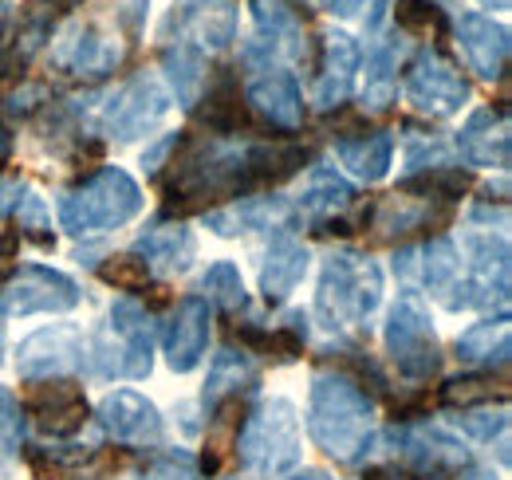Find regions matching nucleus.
Here are the masks:
<instances>
[{
    "mask_svg": "<svg viewBox=\"0 0 512 480\" xmlns=\"http://www.w3.org/2000/svg\"><path fill=\"white\" fill-rule=\"evenodd\" d=\"M150 272H162V276H182L197 256V240L182 221H158L150 229H142L134 248H130Z\"/></svg>",
    "mask_w": 512,
    "mask_h": 480,
    "instance_id": "obj_26",
    "label": "nucleus"
},
{
    "mask_svg": "<svg viewBox=\"0 0 512 480\" xmlns=\"http://www.w3.org/2000/svg\"><path fill=\"white\" fill-rule=\"evenodd\" d=\"M465 280L457 276L442 296L449 311H505L509 307V237L493 229H477L465 237Z\"/></svg>",
    "mask_w": 512,
    "mask_h": 480,
    "instance_id": "obj_7",
    "label": "nucleus"
},
{
    "mask_svg": "<svg viewBox=\"0 0 512 480\" xmlns=\"http://www.w3.org/2000/svg\"><path fill=\"white\" fill-rule=\"evenodd\" d=\"M158 181H162L166 213H190V209H205L225 197L253 193L245 150H233V146H221L209 138H193V134L178 138V150L166 162V170L158 174Z\"/></svg>",
    "mask_w": 512,
    "mask_h": 480,
    "instance_id": "obj_1",
    "label": "nucleus"
},
{
    "mask_svg": "<svg viewBox=\"0 0 512 480\" xmlns=\"http://www.w3.org/2000/svg\"><path fill=\"white\" fill-rule=\"evenodd\" d=\"M355 201V185L343 178L335 166H327V162H316L312 170H308V178H304V189H300V197H296V217L304 221V225H327V221H335V213H343L347 205Z\"/></svg>",
    "mask_w": 512,
    "mask_h": 480,
    "instance_id": "obj_27",
    "label": "nucleus"
},
{
    "mask_svg": "<svg viewBox=\"0 0 512 480\" xmlns=\"http://www.w3.org/2000/svg\"><path fill=\"white\" fill-rule=\"evenodd\" d=\"M8 146H12V134L0 126V162H4V154H8Z\"/></svg>",
    "mask_w": 512,
    "mask_h": 480,
    "instance_id": "obj_55",
    "label": "nucleus"
},
{
    "mask_svg": "<svg viewBox=\"0 0 512 480\" xmlns=\"http://www.w3.org/2000/svg\"><path fill=\"white\" fill-rule=\"evenodd\" d=\"M383 343L390 362L398 366V374L406 382H430L434 374H442V343L438 331L430 323V311L422 307V300L414 292H402L390 303L383 327Z\"/></svg>",
    "mask_w": 512,
    "mask_h": 480,
    "instance_id": "obj_8",
    "label": "nucleus"
},
{
    "mask_svg": "<svg viewBox=\"0 0 512 480\" xmlns=\"http://www.w3.org/2000/svg\"><path fill=\"white\" fill-rule=\"evenodd\" d=\"M394 20L410 36H434V40H442L449 32V16L438 0H398L394 4Z\"/></svg>",
    "mask_w": 512,
    "mask_h": 480,
    "instance_id": "obj_40",
    "label": "nucleus"
},
{
    "mask_svg": "<svg viewBox=\"0 0 512 480\" xmlns=\"http://www.w3.org/2000/svg\"><path fill=\"white\" fill-rule=\"evenodd\" d=\"M20 410L36 421L44 437H75L87 425V398L75 378H40L28 382Z\"/></svg>",
    "mask_w": 512,
    "mask_h": 480,
    "instance_id": "obj_14",
    "label": "nucleus"
},
{
    "mask_svg": "<svg viewBox=\"0 0 512 480\" xmlns=\"http://www.w3.org/2000/svg\"><path fill=\"white\" fill-rule=\"evenodd\" d=\"M308 433L327 457L359 465L375 441V398L343 370H316L308 390Z\"/></svg>",
    "mask_w": 512,
    "mask_h": 480,
    "instance_id": "obj_2",
    "label": "nucleus"
},
{
    "mask_svg": "<svg viewBox=\"0 0 512 480\" xmlns=\"http://www.w3.org/2000/svg\"><path fill=\"white\" fill-rule=\"evenodd\" d=\"M256 40L245 52V60H272L276 52L288 56H304L308 40H304V20H308V0H253Z\"/></svg>",
    "mask_w": 512,
    "mask_h": 480,
    "instance_id": "obj_16",
    "label": "nucleus"
},
{
    "mask_svg": "<svg viewBox=\"0 0 512 480\" xmlns=\"http://www.w3.org/2000/svg\"><path fill=\"white\" fill-rule=\"evenodd\" d=\"M308 260V244H300L292 233H276L260 264V296L268 303H284L308 276Z\"/></svg>",
    "mask_w": 512,
    "mask_h": 480,
    "instance_id": "obj_28",
    "label": "nucleus"
},
{
    "mask_svg": "<svg viewBox=\"0 0 512 480\" xmlns=\"http://www.w3.org/2000/svg\"><path fill=\"white\" fill-rule=\"evenodd\" d=\"M40 99H44V87L28 83V87H20V91L8 99V111H12V115H32V111L40 107Z\"/></svg>",
    "mask_w": 512,
    "mask_h": 480,
    "instance_id": "obj_50",
    "label": "nucleus"
},
{
    "mask_svg": "<svg viewBox=\"0 0 512 480\" xmlns=\"http://www.w3.org/2000/svg\"><path fill=\"white\" fill-rule=\"evenodd\" d=\"M138 213H142V189L119 166H103V170L87 174L60 197V225L71 237L123 229Z\"/></svg>",
    "mask_w": 512,
    "mask_h": 480,
    "instance_id": "obj_4",
    "label": "nucleus"
},
{
    "mask_svg": "<svg viewBox=\"0 0 512 480\" xmlns=\"http://www.w3.org/2000/svg\"><path fill=\"white\" fill-rule=\"evenodd\" d=\"M434 166H449V146L438 134H422V130L406 126V170L422 174Z\"/></svg>",
    "mask_w": 512,
    "mask_h": 480,
    "instance_id": "obj_44",
    "label": "nucleus"
},
{
    "mask_svg": "<svg viewBox=\"0 0 512 480\" xmlns=\"http://www.w3.org/2000/svg\"><path fill=\"white\" fill-rule=\"evenodd\" d=\"M505 382L501 378H493V370H477V374H461V378H449L446 386H442V402L446 406H461V410H469V406H493V398H501L505 402Z\"/></svg>",
    "mask_w": 512,
    "mask_h": 480,
    "instance_id": "obj_38",
    "label": "nucleus"
},
{
    "mask_svg": "<svg viewBox=\"0 0 512 480\" xmlns=\"http://www.w3.org/2000/svg\"><path fill=\"white\" fill-rule=\"evenodd\" d=\"M288 480H335L331 473H323V469H304V473H292Z\"/></svg>",
    "mask_w": 512,
    "mask_h": 480,
    "instance_id": "obj_53",
    "label": "nucleus"
},
{
    "mask_svg": "<svg viewBox=\"0 0 512 480\" xmlns=\"http://www.w3.org/2000/svg\"><path fill=\"white\" fill-rule=\"evenodd\" d=\"M87 362L83 347V331L71 323H52L32 331L20 351H16V370L24 382H40V378H67Z\"/></svg>",
    "mask_w": 512,
    "mask_h": 480,
    "instance_id": "obj_13",
    "label": "nucleus"
},
{
    "mask_svg": "<svg viewBox=\"0 0 512 480\" xmlns=\"http://www.w3.org/2000/svg\"><path fill=\"white\" fill-rule=\"evenodd\" d=\"M323 56L316 60V107L320 111H335L339 103H347L351 87H355V75H359V63H363V48L351 32H327L320 36Z\"/></svg>",
    "mask_w": 512,
    "mask_h": 480,
    "instance_id": "obj_20",
    "label": "nucleus"
},
{
    "mask_svg": "<svg viewBox=\"0 0 512 480\" xmlns=\"http://www.w3.org/2000/svg\"><path fill=\"white\" fill-rule=\"evenodd\" d=\"M0 362H4V327H0Z\"/></svg>",
    "mask_w": 512,
    "mask_h": 480,
    "instance_id": "obj_56",
    "label": "nucleus"
},
{
    "mask_svg": "<svg viewBox=\"0 0 512 480\" xmlns=\"http://www.w3.org/2000/svg\"><path fill=\"white\" fill-rule=\"evenodd\" d=\"M485 8H493V12H509L512 8V0H481Z\"/></svg>",
    "mask_w": 512,
    "mask_h": 480,
    "instance_id": "obj_54",
    "label": "nucleus"
},
{
    "mask_svg": "<svg viewBox=\"0 0 512 480\" xmlns=\"http://www.w3.org/2000/svg\"><path fill=\"white\" fill-rule=\"evenodd\" d=\"M327 12L335 16H347V20H363L367 28H379L383 24V12L390 0H320Z\"/></svg>",
    "mask_w": 512,
    "mask_h": 480,
    "instance_id": "obj_48",
    "label": "nucleus"
},
{
    "mask_svg": "<svg viewBox=\"0 0 512 480\" xmlns=\"http://www.w3.org/2000/svg\"><path fill=\"white\" fill-rule=\"evenodd\" d=\"M394 276L406 280V284H422L434 296H446L449 284L461 276V252L449 237L398 248L394 252Z\"/></svg>",
    "mask_w": 512,
    "mask_h": 480,
    "instance_id": "obj_21",
    "label": "nucleus"
},
{
    "mask_svg": "<svg viewBox=\"0 0 512 480\" xmlns=\"http://www.w3.org/2000/svg\"><path fill=\"white\" fill-rule=\"evenodd\" d=\"M79 303V284L48 264H16L0 288V315H64Z\"/></svg>",
    "mask_w": 512,
    "mask_h": 480,
    "instance_id": "obj_9",
    "label": "nucleus"
},
{
    "mask_svg": "<svg viewBox=\"0 0 512 480\" xmlns=\"http://www.w3.org/2000/svg\"><path fill=\"white\" fill-rule=\"evenodd\" d=\"M162 67H166V79H170L178 103L193 111V103H197V95H201V87H205V75H209L205 52H201L197 44H190V40H174V44L162 52Z\"/></svg>",
    "mask_w": 512,
    "mask_h": 480,
    "instance_id": "obj_35",
    "label": "nucleus"
},
{
    "mask_svg": "<svg viewBox=\"0 0 512 480\" xmlns=\"http://www.w3.org/2000/svg\"><path fill=\"white\" fill-rule=\"evenodd\" d=\"M449 217H453V205L406 197V193H390V197H383L367 213V229H375V240H406L414 237V233L434 229V225H446Z\"/></svg>",
    "mask_w": 512,
    "mask_h": 480,
    "instance_id": "obj_22",
    "label": "nucleus"
},
{
    "mask_svg": "<svg viewBox=\"0 0 512 480\" xmlns=\"http://www.w3.org/2000/svg\"><path fill=\"white\" fill-rule=\"evenodd\" d=\"M308 162V146L304 142H249L245 146V166H249V178L253 189L260 185H280V181L296 178Z\"/></svg>",
    "mask_w": 512,
    "mask_h": 480,
    "instance_id": "obj_33",
    "label": "nucleus"
},
{
    "mask_svg": "<svg viewBox=\"0 0 512 480\" xmlns=\"http://www.w3.org/2000/svg\"><path fill=\"white\" fill-rule=\"evenodd\" d=\"M509 107H481L473 111L465 126L457 130V154L465 166L481 170H509L512 162V134H509Z\"/></svg>",
    "mask_w": 512,
    "mask_h": 480,
    "instance_id": "obj_17",
    "label": "nucleus"
},
{
    "mask_svg": "<svg viewBox=\"0 0 512 480\" xmlns=\"http://www.w3.org/2000/svg\"><path fill=\"white\" fill-rule=\"evenodd\" d=\"M170 107H174L170 91H166L154 75L142 71V75L127 79V83L107 99V107H103V130H107V138H115V142L146 138L150 130H158V126L166 122Z\"/></svg>",
    "mask_w": 512,
    "mask_h": 480,
    "instance_id": "obj_11",
    "label": "nucleus"
},
{
    "mask_svg": "<svg viewBox=\"0 0 512 480\" xmlns=\"http://www.w3.org/2000/svg\"><path fill=\"white\" fill-rule=\"evenodd\" d=\"M457 359L469 362V366H481V370H493V366H509V351H512V327H509V311H497L481 323H473L469 331L457 335L453 343Z\"/></svg>",
    "mask_w": 512,
    "mask_h": 480,
    "instance_id": "obj_31",
    "label": "nucleus"
},
{
    "mask_svg": "<svg viewBox=\"0 0 512 480\" xmlns=\"http://www.w3.org/2000/svg\"><path fill=\"white\" fill-rule=\"evenodd\" d=\"M193 119L205 130H213L217 138L253 130V115H249V103L241 99V83H237L233 67H217L205 75V87L193 103Z\"/></svg>",
    "mask_w": 512,
    "mask_h": 480,
    "instance_id": "obj_19",
    "label": "nucleus"
},
{
    "mask_svg": "<svg viewBox=\"0 0 512 480\" xmlns=\"http://www.w3.org/2000/svg\"><path fill=\"white\" fill-rule=\"evenodd\" d=\"M469 185H473L469 170H461V166H434V170L410 174V178L398 185V193L422 197V201H438V205H453Z\"/></svg>",
    "mask_w": 512,
    "mask_h": 480,
    "instance_id": "obj_37",
    "label": "nucleus"
},
{
    "mask_svg": "<svg viewBox=\"0 0 512 480\" xmlns=\"http://www.w3.org/2000/svg\"><path fill=\"white\" fill-rule=\"evenodd\" d=\"M99 280L103 284H115L119 292H142L150 284V268L134 256V252H123V256H107V264H95Z\"/></svg>",
    "mask_w": 512,
    "mask_h": 480,
    "instance_id": "obj_45",
    "label": "nucleus"
},
{
    "mask_svg": "<svg viewBox=\"0 0 512 480\" xmlns=\"http://www.w3.org/2000/svg\"><path fill=\"white\" fill-rule=\"evenodd\" d=\"M237 339H241V351H249V355H264L272 362H296L304 355V343H308V315L288 311L284 323H276V327L241 323Z\"/></svg>",
    "mask_w": 512,
    "mask_h": 480,
    "instance_id": "obj_30",
    "label": "nucleus"
},
{
    "mask_svg": "<svg viewBox=\"0 0 512 480\" xmlns=\"http://www.w3.org/2000/svg\"><path fill=\"white\" fill-rule=\"evenodd\" d=\"M383 303V268L359 248H335L323 260L316 288V319L335 335L363 327Z\"/></svg>",
    "mask_w": 512,
    "mask_h": 480,
    "instance_id": "obj_3",
    "label": "nucleus"
},
{
    "mask_svg": "<svg viewBox=\"0 0 512 480\" xmlns=\"http://www.w3.org/2000/svg\"><path fill=\"white\" fill-rule=\"evenodd\" d=\"M4 8H8V0H0V20H4Z\"/></svg>",
    "mask_w": 512,
    "mask_h": 480,
    "instance_id": "obj_57",
    "label": "nucleus"
},
{
    "mask_svg": "<svg viewBox=\"0 0 512 480\" xmlns=\"http://www.w3.org/2000/svg\"><path fill=\"white\" fill-rule=\"evenodd\" d=\"M335 158L359 181H383L390 174L394 138L386 130H359V138H335Z\"/></svg>",
    "mask_w": 512,
    "mask_h": 480,
    "instance_id": "obj_34",
    "label": "nucleus"
},
{
    "mask_svg": "<svg viewBox=\"0 0 512 480\" xmlns=\"http://www.w3.org/2000/svg\"><path fill=\"white\" fill-rule=\"evenodd\" d=\"M453 425L461 429V433H469L473 441H485V445H493V441H501L505 433H509V406L501 402L497 410L493 406H469V410H461Z\"/></svg>",
    "mask_w": 512,
    "mask_h": 480,
    "instance_id": "obj_42",
    "label": "nucleus"
},
{
    "mask_svg": "<svg viewBox=\"0 0 512 480\" xmlns=\"http://www.w3.org/2000/svg\"><path fill=\"white\" fill-rule=\"evenodd\" d=\"M146 8H150V0H119V8H115V16H119V24L127 28L130 36H138V32H142V20H146Z\"/></svg>",
    "mask_w": 512,
    "mask_h": 480,
    "instance_id": "obj_49",
    "label": "nucleus"
},
{
    "mask_svg": "<svg viewBox=\"0 0 512 480\" xmlns=\"http://www.w3.org/2000/svg\"><path fill=\"white\" fill-rule=\"evenodd\" d=\"M398 36H390L386 44H379L367 60V83H363V103L371 111H386L398 95Z\"/></svg>",
    "mask_w": 512,
    "mask_h": 480,
    "instance_id": "obj_36",
    "label": "nucleus"
},
{
    "mask_svg": "<svg viewBox=\"0 0 512 480\" xmlns=\"http://www.w3.org/2000/svg\"><path fill=\"white\" fill-rule=\"evenodd\" d=\"M457 44L481 79H505L512 52V36L505 24H497L493 16H481V12H465L457 20Z\"/></svg>",
    "mask_w": 512,
    "mask_h": 480,
    "instance_id": "obj_23",
    "label": "nucleus"
},
{
    "mask_svg": "<svg viewBox=\"0 0 512 480\" xmlns=\"http://www.w3.org/2000/svg\"><path fill=\"white\" fill-rule=\"evenodd\" d=\"M296 217L292 201L284 197H241L225 209H213L205 213V225L217 233V237H241V233H272V229H288Z\"/></svg>",
    "mask_w": 512,
    "mask_h": 480,
    "instance_id": "obj_25",
    "label": "nucleus"
},
{
    "mask_svg": "<svg viewBox=\"0 0 512 480\" xmlns=\"http://www.w3.org/2000/svg\"><path fill=\"white\" fill-rule=\"evenodd\" d=\"M241 465L264 480H276L300 465V410L292 398H264L241 425Z\"/></svg>",
    "mask_w": 512,
    "mask_h": 480,
    "instance_id": "obj_5",
    "label": "nucleus"
},
{
    "mask_svg": "<svg viewBox=\"0 0 512 480\" xmlns=\"http://www.w3.org/2000/svg\"><path fill=\"white\" fill-rule=\"evenodd\" d=\"M363 480H426V477H418L410 469H398V465H379V469H367Z\"/></svg>",
    "mask_w": 512,
    "mask_h": 480,
    "instance_id": "obj_51",
    "label": "nucleus"
},
{
    "mask_svg": "<svg viewBox=\"0 0 512 480\" xmlns=\"http://www.w3.org/2000/svg\"><path fill=\"white\" fill-rule=\"evenodd\" d=\"M91 359H95V370L103 378H146L154 370V323H150V311L138 300H130V296L111 303L107 323L95 335Z\"/></svg>",
    "mask_w": 512,
    "mask_h": 480,
    "instance_id": "obj_6",
    "label": "nucleus"
},
{
    "mask_svg": "<svg viewBox=\"0 0 512 480\" xmlns=\"http://www.w3.org/2000/svg\"><path fill=\"white\" fill-rule=\"evenodd\" d=\"M249 107L260 119H268L272 126H300L304 122V99L300 87L288 71L280 67H264V75H256L249 83Z\"/></svg>",
    "mask_w": 512,
    "mask_h": 480,
    "instance_id": "obj_29",
    "label": "nucleus"
},
{
    "mask_svg": "<svg viewBox=\"0 0 512 480\" xmlns=\"http://www.w3.org/2000/svg\"><path fill=\"white\" fill-rule=\"evenodd\" d=\"M95 418H99L107 437H115L123 445H158L166 433V421L158 414V406L138 390H111L99 402Z\"/></svg>",
    "mask_w": 512,
    "mask_h": 480,
    "instance_id": "obj_18",
    "label": "nucleus"
},
{
    "mask_svg": "<svg viewBox=\"0 0 512 480\" xmlns=\"http://www.w3.org/2000/svg\"><path fill=\"white\" fill-rule=\"evenodd\" d=\"M138 480H201V473L190 453H162L142 469Z\"/></svg>",
    "mask_w": 512,
    "mask_h": 480,
    "instance_id": "obj_47",
    "label": "nucleus"
},
{
    "mask_svg": "<svg viewBox=\"0 0 512 480\" xmlns=\"http://www.w3.org/2000/svg\"><path fill=\"white\" fill-rule=\"evenodd\" d=\"M20 189H24L20 181H4V178H0V217H4V213H8L12 205H16V197H20Z\"/></svg>",
    "mask_w": 512,
    "mask_h": 480,
    "instance_id": "obj_52",
    "label": "nucleus"
},
{
    "mask_svg": "<svg viewBox=\"0 0 512 480\" xmlns=\"http://www.w3.org/2000/svg\"><path fill=\"white\" fill-rule=\"evenodd\" d=\"M256 386V362L249 351H237V347H221L217 359L209 366V378H205V410H221L229 402H237L241 394H249Z\"/></svg>",
    "mask_w": 512,
    "mask_h": 480,
    "instance_id": "obj_32",
    "label": "nucleus"
},
{
    "mask_svg": "<svg viewBox=\"0 0 512 480\" xmlns=\"http://www.w3.org/2000/svg\"><path fill=\"white\" fill-rule=\"evenodd\" d=\"M201 292H205L201 300L217 303V307H225V311H237V307L249 303L245 276H241V268L229 264V260H217V264H209V268L201 272Z\"/></svg>",
    "mask_w": 512,
    "mask_h": 480,
    "instance_id": "obj_39",
    "label": "nucleus"
},
{
    "mask_svg": "<svg viewBox=\"0 0 512 480\" xmlns=\"http://www.w3.org/2000/svg\"><path fill=\"white\" fill-rule=\"evenodd\" d=\"M16 225H20V237L36 240L40 248H56V233H52V213H48V201L32 189V185H24L20 189V197H16Z\"/></svg>",
    "mask_w": 512,
    "mask_h": 480,
    "instance_id": "obj_41",
    "label": "nucleus"
},
{
    "mask_svg": "<svg viewBox=\"0 0 512 480\" xmlns=\"http://www.w3.org/2000/svg\"><path fill=\"white\" fill-rule=\"evenodd\" d=\"M386 441L394 445L402 469L418 473L426 480H449L469 465V453L461 449V441L446 433L442 425H414V421H398Z\"/></svg>",
    "mask_w": 512,
    "mask_h": 480,
    "instance_id": "obj_12",
    "label": "nucleus"
},
{
    "mask_svg": "<svg viewBox=\"0 0 512 480\" xmlns=\"http://www.w3.org/2000/svg\"><path fill=\"white\" fill-rule=\"evenodd\" d=\"M465 99H469V79L461 75V67L442 48H422L406 71V103L418 115L449 119L465 107Z\"/></svg>",
    "mask_w": 512,
    "mask_h": 480,
    "instance_id": "obj_10",
    "label": "nucleus"
},
{
    "mask_svg": "<svg viewBox=\"0 0 512 480\" xmlns=\"http://www.w3.org/2000/svg\"><path fill=\"white\" fill-rule=\"evenodd\" d=\"M197 36H201V44L205 48H213V52H221V48H229L233 40H237V12H233V4L229 0H217V4H209L205 12H197Z\"/></svg>",
    "mask_w": 512,
    "mask_h": 480,
    "instance_id": "obj_43",
    "label": "nucleus"
},
{
    "mask_svg": "<svg viewBox=\"0 0 512 480\" xmlns=\"http://www.w3.org/2000/svg\"><path fill=\"white\" fill-rule=\"evenodd\" d=\"M20 445H24V410L12 398V390L0 386V465L20 457Z\"/></svg>",
    "mask_w": 512,
    "mask_h": 480,
    "instance_id": "obj_46",
    "label": "nucleus"
},
{
    "mask_svg": "<svg viewBox=\"0 0 512 480\" xmlns=\"http://www.w3.org/2000/svg\"><path fill=\"white\" fill-rule=\"evenodd\" d=\"M209 331H213V307L201 296H186L170 307L162 323V351L166 366L174 374H190L209 351Z\"/></svg>",
    "mask_w": 512,
    "mask_h": 480,
    "instance_id": "obj_15",
    "label": "nucleus"
},
{
    "mask_svg": "<svg viewBox=\"0 0 512 480\" xmlns=\"http://www.w3.org/2000/svg\"><path fill=\"white\" fill-rule=\"evenodd\" d=\"M119 44L99 28V24H71L64 32V40L56 44L52 60L56 67H64L67 75H83V79H99L107 71H115L119 63Z\"/></svg>",
    "mask_w": 512,
    "mask_h": 480,
    "instance_id": "obj_24",
    "label": "nucleus"
}]
</instances>
